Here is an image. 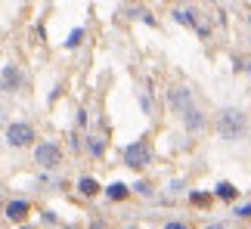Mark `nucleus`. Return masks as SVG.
<instances>
[{"label": "nucleus", "instance_id": "nucleus-1", "mask_svg": "<svg viewBox=\"0 0 251 229\" xmlns=\"http://www.w3.org/2000/svg\"><path fill=\"white\" fill-rule=\"evenodd\" d=\"M214 130H217V137L224 139V142H242L248 137V130H251L248 112H242L239 106L220 109L217 118H214Z\"/></svg>", "mask_w": 251, "mask_h": 229}, {"label": "nucleus", "instance_id": "nucleus-2", "mask_svg": "<svg viewBox=\"0 0 251 229\" xmlns=\"http://www.w3.org/2000/svg\"><path fill=\"white\" fill-rule=\"evenodd\" d=\"M3 142L9 149H34L37 146V127L31 121H9L3 127Z\"/></svg>", "mask_w": 251, "mask_h": 229}, {"label": "nucleus", "instance_id": "nucleus-3", "mask_svg": "<svg viewBox=\"0 0 251 229\" xmlns=\"http://www.w3.org/2000/svg\"><path fill=\"white\" fill-rule=\"evenodd\" d=\"M31 161H34L41 170H56V167H62V161H65L62 146H59V142H53V139H41V142L31 149Z\"/></svg>", "mask_w": 251, "mask_h": 229}, {"label": "nucleus", "instance_id": "nucleus-4", "mask_svg": "<svg viewBox=\"0 0 251 229\" xmlns=\"http://www.w3.org/2000/svg\"><path fill=\"white\" fill-rule=\"evenodd\" d=\"M165 102H168V109L177 114V118H183L186 112L196 109V90H192L189 84H174V87L168 90Z\"/></svg>", "mask_w": 251, "mask_h": 229}, {"label": "nucleus", "instance_id": "nucleus-5", "mask_svg": "<svg viewBox=\"0 0 251 229\" xmlns=\"http://www.w3.org/2000/svg\"><path fill=\"white\" fill-rule=\"evenodd\" d=\"M121 161L130 170L149 167L152 164V146H149V139H133V142H127V146L121 149Z\"/></svg>", "mask_w": 251, "mask_h": 229}, {"label": "nucleus", "instance_id": "nucleus-6", "mask_svg": "<svg viewBox=\"0 0 251 229\" xmlns=\"http://www.w3.org/2000/svg\"><path fill=\"white\" fill-rule=\"evenodd\" d=\"M22 84H25V71L19 69L16 62H6L3 69H0V93H3V96L19 93V90H22Z\"/></svg>", "mask_w": 251, "mask_h": 229}, {"label": "nucleus", "instance_id": "nucleus-7", "mask_svg": "<svg viewBox=\"0 0 251 229\" xmlns=\"http://www.w3.org/2000/svg\"><path fill=\"white\" fill-rule=\"evenodd\" d=\"M180 124H183V130L189 133V137H201V133H205L208 127H211V121H208V112L205 109H192V112H186L180 118Z\"/></svg>", "mask_w": 251, "mask_h": 229}, {"label": "nucleus", "instance_id": "nucleus-8", "mask_svg": "<svg viewBox=\"0 0 251 229\" xmlns=\"http://www.w3.org/2000/svg\"><path fill=\"white\" fill-rule=\"evenodd\" d=\"M28 214H31V205H28L25 198H13V202H6V211H3V217H6L9 223L22 226V223L28 220Z\"/></svg>", "mask_w": 251, "mask_h": 229}, {"label": "nucleus", "instance_id": "nucleus-9", "mask_svg": "<svg viewBox=\"0 0 251 229\" xmlns=\"http://www.w3.org/2000/svg\"><path fill=\"white\" fill-rule=\"evenodd\" d=\"M171 19H174L177 25L196 28L199 19H201V13H199V6H174V9H171Z\"/></svg>", "mask_w": 251, "mask_h": 229}, {"label": "nucleus", "instance_id": "nucleus-10", "mask_svg": "<svg viewBox=\"0 0 251 229\" xmlns=\"http://www.w3.org/2000/svg\"><path fill=\"white\" fill-rule=\"evenodd\" d=\"M84 152L90 158L100 161L105 155V137H102V133H84Z\"/></svg>", "mask_w": 251, "mask_h": 229}, {"label": "nucleus", "instance_id": "nucleus-11", "mask_svg": "<svg viewBox=\"0 0 251 229\" xmlns=\"http://www.w3.org/2000/svg\"><path fill=\"white\" fill-rule=\"evenodd\" d=\"M102 195L109 198V202H127V198H130V186L121 183V180H112L109 186H102Z\"/></svg>", "mask_w": 251, "mask_h": 229}, {"label": "nucleus", "instance_id": "nucleus-12", "mask_svg": "<svg viewBox=\"0 0 251 229\" xmlns=\"http://www.w3.org/2000/svg\"><path fill=\"white\" fill-rule=\"evenodd\" d=\"M75 189H78V195H84V198H93V195H100V192H102L100 180H96V177H90V174L78 177V183H75Z\"/></svg>", "mask_w": 251, "mask_h": 229}, {"label": "nucleus", "instance_id": "nucleus-13", "mask_svg": "<svg viewBox=\"0 0 251 229\" xmlns=\"http://www.w3.org/2000/svg\"><path fill=\"white\" fill-rule=\"evenodd\" d=\"M214 198H220V202H226V205H233L236 198H239V189L233 183H226V180H220V183L214 186Z\"/></svg>", "mask_w": 251, "mask_h": 229}, {"label": "nucleus", "instance_id": "nucleus-14", "mask_svg": "<svg viewBox=\"0 0 251 229\" xmlns=\"http://www.w3.org/2000/svg\"><path fill=\"white\" fill-rule=\"evenodd\" d=\"M130 192L133 195H140V198H155V186H152L149 183V180H133V183H130Z\"/></svg>", "mask_w": 251, "mask_h": 229}, {"label": "nucleus", "instance_id": "nucleus-15", "mask_svg": "<svg viewBox=\"0 0 251 229\" xmlns=\"http://www.w3.org/2000/svg\"><path fill=\"white\" fill-rule=\"evenodd\" d=\"M168 195H174V198H177V195H189L186 192V180H171V183H168Z\"/></svg>", "mask_w": 251, "mask_h": 229}, {"label": "nucleus", "instance_id": "nucleus-16", "mask_svg": "<svg viewBox=\"0 0 251 229\" xmlns=\"http://www.w3.org/2000/svg\"><path fill=\"white\" fill-rule=\"evenodd\" d=\"M189 202L199 205V207H205V205H211V192H189Z\"/></svg>", "mask_w": 251, "mask_h": 229}, {"label": "nucleus", "instance_id": "nucleus-17", "mask_svg": "<svg viewBox=\"0 0 251 229\" xmlns=\"http://www.w3.org/2000/svg\"><path fill=\"white\" fill-rule=\"evenodd\" d=\"M81 41H84V28H75V31L69 34V41H65V46H69V50H75Z\"/></svg>", "mask_w": 251, "mask_h": 229}, {"label": "nucleus", "instance_id": "nucleus-18", "mask_svg": "<svg viewBox=\"0 0 251 229\" xmlns=\"http://www.w3.org/2000/svg\"><path fill=\"white\" fill-rule=\"evenodd\" d=\"M137 96H140L143 114H155V106H152V96H149V93H137Z\"/></svg>", "mask_w": 251, "mask_h": 229}, {"label": "nucleus", "instance_id": "nucleus-19", "mask_svg": "<svg viewBox=\"0 0 251 229\" xmlns=\"http://www.w3.org/2000/svg\"><path fill=\"white\" fill-rule=\"evenodd\" d=\"M233 217H239V220H248V217H251V205H236V207H233Z\"/></svg>", "mask_w": 251, "mask_h": 229}, {"label": "nucleus", "instance_id": "nucleus-20", "mask_svg": "<svg viewBox=\"0 0 251 229\" xmlns=\"http://www.w3.org/2000/svg\"><path fill=\"white\" fill-rule=\"evenodd\" d=\"M161 229H189V223H186V220H168Z\"/></svg>", "mask_w": 251, "mask_h": 229}, {"label": "nucleus", "instance_id": "nucleus-21", "mask_svg": "<svg viewBox=\"0 0 251 229\" xmlns=\"http://www.w3.org/2000/svg\"><path fill=\"white\" fill-rule=\"evenodd\" d=\"M41 223L53 226V223H56V214H53V211H44V214H41Z\"/></svg>", "mask_w": 251, "mask_h": 229}, {"label": "nucleus", "instance_id": "nucleus-22", "mask_svg": "<svg viewBox=\"0 0 251 229\" xmlns=\"http://www.w3.org/2000/svg\"><path fill=\"white\" fill-rule=\"evenodd\" d=\"M140 19H143V22H146V25H155V16H152L149 9H140Z\"/></svg>", "mask_w": 251, "mask_h": 229}, {"label": "nucleus", "instance_id": "nucleus-23", "mask_svg": "<svg viewBox=\"0 0 251 229\" xmlns=\"http://www.w3.org/2000/svg\"><path fill=\"white\" fill-rule=\"evenodd\" d=\"M205 229H226V226H224V223H208Z\"/></svg>", "mask_w": 251, "mask_h": 229}, {"label": "nucleus", "instance_id": "nucleus-24", "mask_svg": "<svg viewBox=\"0 0 251 229\" xmlns=\"http://www.w3.org/2000/svg\"><path fill=\"white\" fill-rule=\"evenodd\" d=\"M6 211V202H3V195H0V214H3Z\"/></svg>", "mask_w": 251, "mask_h": 229}, {"label": "nucleus", "instance_id": "nucleus-25", "mask_svg": "<svg viewBox=\"0 0 251 229\" xmlns=\"http://www.w3.org/2000/svg\"><path fill=\"white\" fill-rule=\"evenodd\" d=\"M90 229H105V226H102V223H93V226H90Z\"/></svg>", "mask_w": 251, "mask_h": 229}, {"label": "nucleus", "instance_id": "nucleus-26", "mask_svg": "<svg viewBox=\"0 0 251 229\" xmlns=\"http://www.w3.org/2000/svg\"><path fill=\"white\" fill-rule=\"evenodd\" d=\"M6 121V114H3V109H0V124H3Z\"/></svg>", "mask_w": 251, "mask_h": 229}, {"label": "nucleus", "instance_id": "nucleus-27", "mask_svg": "<svg viewBox=\"0 0 251 229\" xmlns=\"http://www.w3.org/2000/svg\"><path fill=\"white\" fill-rule=\"evenodd\" d=\"M19 229H31V226H28V223H22V226H19Z\"/></svg>", "mask_w": 251, "mask_h": 229}, {"label": "nucleus", "instance_id": "nucleus-28", "mask_svg": "<svg viewBox=\"0 0 251 229\" xmlns=\"http://www.w3.org/2000/svg\"><path fill=\"white\" fill-rule=\"evenodd\" d=\"M127 229H140V226H127Z\"/></svg>", "mask_w": 251, "mask_h": 229}]
</instances>
